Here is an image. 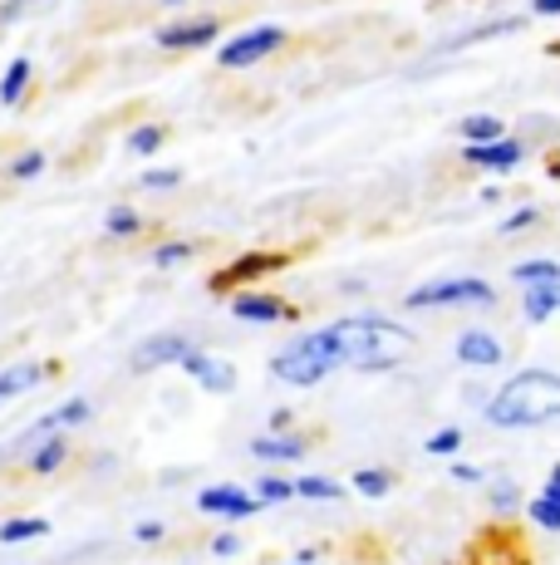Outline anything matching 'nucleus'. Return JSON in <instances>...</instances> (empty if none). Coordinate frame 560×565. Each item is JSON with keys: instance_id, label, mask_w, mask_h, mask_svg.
<instances>
[{"instance_id": "c85d7f7f", "label": "nucleus", "mask_w": 560, "mask_h": 565, "mask_svg": "<svg viewBox=\"0 0 560 565\" xmlns=\"http://www.w3.org/2000/svg\"><path fill=\"white\" fill-rule=\"evenodd\" d=\"M158 148H163V128H133V134H128V153H158Z\"/></svg>"}, {"instance_id": "a19ab883", "label": "nucleus", "mask_w": 560, "mask_h": 565, "mask_svg": "<svg viewBox=\"0 0 560 565\" xmlns=\"http://www.w3.org/2000/svg\"><path fill=\"white\" fill-rule=\"evenodd\" d=\"M551 54H560V40H556V45H551Z\"/></svg>"}, {"instance_id": "5701e85b", "label": "nucleus", "mask_w": 560, "mask_h": 565, "mask_svg": "<svg viewBox=\"0 0 560 565\" xmlns=\"http://www.w3.org/2000/svg\"><path fill=\"white\" fill-rule=\"evenodd\" d=\"M25 84H30V60H10L6 79H0V104H20Z\"/></svg>"}, {"instance_id": "58836bf2", "label": "nucleus", "mask_w": 560, "mask_h": 565, "mask_svg": "<svg viewBox=\"0 0 560 565\" xmlns=\"http://www.w3.org/2000/svg\"><path fill=\"white\" fill-rule=\"evenodd\" d=\"M290 428V408H276L271 413V433H286Z\"/></svg>"}, {"instance_id": "a211bd4d", "label": "nucleus", "mask_w": 560, "mask_h": 565, "mask_svg": "<svg viewBox=\"0 0 560 565\" xmlns=\"http://www.w3.org/2000/svg\"><path fill=\"white\" fill-rule=\"evenodd\" d=\"M64 462H69V438H60V433H55V438H45V443L35 448V458H30V472H35V477H50V472H60Z\"/></svg>"}, {"instance_id": "a878e982", "label": "nucleus", "mask_w": 560, "mask_h": 565, "mask_svg": "<svg viewBox=\"0 0 560 565\" xmlns=\"http://www.w3.org/2000/svg\"><path fill=\"white\" fill-rule=\"evenodd\" d=\"M40 172H45V153H40V148H30V153H20L15 162H10L6 178L10 182H30V178H40Z\"/></svg>"}, {"instance_id": "f3484780", "label": "nucleus", "mask_w": 560, "mask_h": 565, "mask_svg": "<svg viewBox=\"0 0 560 565\" xmlns=\"http://www.w3.org/2000/svg\"><path fill=\"white\" fill-rule=\"evenodd\" d=\"M40 379H45V369H40V364H10L6 374H0V404H6V398L30 394Z\"/></svg>"}, {"instance_id": "7c9ffc66", "label": "nucleus", "mask_w": 560, "mask_h": 565, "mask_svg": "<svg viewBox=\"0 0 560 565\" xmlns=\"http://www.w3.org/2000/svg\"><path fill=\"white\" fill-rule=\"evenodd\" d=\"M182 260H192V246L187 242H168V246H158V252H153V266L158 270H172V266H182Z\"/></svg>"}, {"instance_id": "f257e3e1", "label": "nucleus", "mask_w": 560, "mask_h": 565, "mask_svg": "<svg viewBox=\"0 0 560 565\" xmlns=\"http://www.w3.org/2000/svg\"><path fill=\"white\" fill-rule=\"evenodd\" d=\"M295 350H305L310 360H320L335 374V369H369V374H384V369H398L413 354V334L403 324L384 320V315H349V320H335L315 334H300L290 340Z\"/></svg>"}, {"instance_id": "c9c22d12", "label": "nucleus", "mask_w": 560, "mask_h": 565, "mask_svg": "<svg viewBox=\"0 0 560 565\" xmlns=\"http://www.w3.org/2000/svg\"><path fill=\"white\" fill-rule=\"evenodd\" d=\"M212 551H217V556H236V551H241V541H236L231 531H226V536H217V541H212Z\"/></svg>"}, {"instance_id": "72a5a7b5", "label": "nucleus", "mask_w": 560, "mask_h": 565, "mask_svg": "<svg viewBox=\"0 0 560 565\" xmlns=\"http://www.w3.org/2000/svg\"><path fill=\"white\" fill-rule=\"evenodd\" d=\"M516 502H521V497H516L511 482H497V487H492V507H497V512H511Z\"/></svg>"}, {"instance_id": "cd10ccee", "label": "nucleus", "mask_w": 560, "mask_h": 565, "mask_svg": "<svg viewBox=\"0 0 560 565\" xmlns=\"http://www.w3.org/2000/svg\"><path fill=\"white\" fill-rule=\"evenodd\" d=\"M526 512H531V521L541 531H560V502H556V497H536Z\"/></svg>"}, {"instance_id": "6e6552de", "label": "nucleus", "mask_w": 560, "mask_h": 565, "mask_svg": "<svg viewBox=\"0 0 560 565\" xmlns=\"http://www.w3.org/2000/svg\"><path fill=\"white\" fill-rule=\"evenodd\" d=\"M192 350H197V340H187V334H153V340H143V344L133 350V369L182 364Z\"/></svg>"}, {"instance_id": "f8f14e48", "label": "nucleus", "mask_w": 560, "mask_h": 565, "mask_svg": "<svg viewBox=\"0 0 560 565\" xmlns=\"http://www.w3.org/2000/svg\"><path fill=\"white\" fill-rule=\"evenodd\" d=\"M231 315L236 320H246V324H276V320H290V310L280 296H261V290H246V296H236L231 300Z\"/></svg>"}, {"instance_id": "aec40b11", "label": "nucleus", "mask_w": 560, "mask_h": 565, "mask_svg": "<svg viewBox=\"0 0 560 565\" xmlns=\"http://www.w3.org/2000/svg\"><path fill=\"white\" fill-rule=\"evenodd\" d=\"M50 531V521L45 516H15V521H6L0 526V546H20V541H40Z\"/></svg>"}, {"instance_id": "0eeeda50", "label": "nucleus", "mask_w": 560, "mask_h": 565, "mask_svg": "<svg viewBox=\"0 0 560 565\" xmlns=\"http://www.w3.org/2000/svg\"><path fill=\"white\" fill-rule=\"evenodd\" d=\"M217 35H222V20L202 15V20H172V25H163L153 40L163 50H207Z\"/></svg>"}, {"instance_id": "4c0bfd02", "label": "nucleus", "mask_w": 560, "mask_h": 565, "mask_svg": "<svg viewBox=\"0 0 560 565\" xmlns=\"http://www.w3.org/2000/svg\"><path fill=\"white\" fill-rule=\"evenodd\" d=\"M541 497H556V502H560V462L551 467V477H546V487H541Z\"/></svg>"}, {"instance_id": "423d86ee", "label": "nucleus", "mask_w": 560, "mask_h": 565, "mask_svg": "<svg viewBox=\"0 0 560 565\" xmlns=\"http://www.w3.org/2000/svg\"><path fill=\"white\" fill-rule=\"evenodd\" d=\"M197 507H202V512H212V516H226V521H246V516L261 512V497H251L246 487L217 482V487H202Z\"/></svg>"}, {"instance_id": "6ab92c4d", "label": "nucleus", "mask_w": 560, "mask_h": 565, "mask_svg": "<svg viewBox=\"0 0 560 565\" xmlns=\"http://www.w3.org/2000/svg\"><path fill=\"white\" fill-rule=\"evenodd\" d=\"M457 134L467 138V143H497V138H506V128H502V118H492V114H472L457 124Z\"/></svg>"}, {"instance_id": "473e14b6", "label": "nucleus", "mask_w": 560, "mask_h": 565, "mask_svg": "<svg viewBox=\"0 0 560 565\" xmlns=\"http://www.w3.org/2000/svg\"><path fill=\"white\" fill-rule=\"evenodd\" d=\"M536 216H541L536 206H521L516 216H506V222H502V236H511V232H526V226H536Z\"/></svg>"}, {"instance_id": "39448f33", "label": "nucleus", "mask_w": 560, "mask_h": 565, "mask_svg": "<svg viewBox=\"0 0 560 565\" xmlns=\"http://www.w3.org/2000/svg\"><path fill=\"white\" fill-rule=\"evenodd\" d=\"M290 256H280V252H246V256H236L231 266H222L217 276L207 280L217 296H231V290H246L251 280H261V276H271V270H280Z\"/></svg>"}, {"instance_id": "2f4dec72", "label": "nucleus", "mask_w": 560, "mask_h": 565, "mask_svg": "<svg viewBox=\"0 0 560 565\" xmlns=\"http://www.w3.org/2000/svg\"><path fill=\"white\" fill-rule=\"evenodd\" d=\"M138 182H143L148 192H172V188H177V182H182V172H177V168H148Z\"/></svg>"}, {"instance_id": "9b49d317", "label": "nucleus", "mask_w": 560, "mask_h": 565, "mask_svg": "<svg viewBox=\"0 0 560 565\" xmlns=\"http://www.w3.org/2000/svg\"><path fill=\"white\" fill-rule=\"evenodd\" d=\"M462 158H467L472 168L511 172V168H521L526 148H521V138H497V143H467V148H462Z\"/></svg>"}, {"instance_id": "393cba45", "label": "nucleus", "mask_w": 560, "mask_h": 565, "mask_svg": "<svg viewBox=\"0 0 560 565\" xmlns=\"http://www.w3.org/2000/svg\"><path fill=\"white\" fill-rule=\"evenodd\" d=\"M104 232L109 236H138L143 232V216H138L133 206H114V212L104 216Z\"/></svg>"}, {"instance_id": "37998d69", "label": "nucleus", "mask_w": 560, "mask_h": 565, "mask_svg": "<svg viewBox=\"0 0 560 565\" xmlns=\"http://www.w3.org/2000/svg\"><path fill=\"white\" fill-rule=\"evenodd\" d=\"M168 6H182V0H168Z\"/></svg>"}, {"instance_id": "dca6fc26", "label": "nucleus", "mask_w": 560, "mask_h": 565, "mask_svg": "<svg viewBox=\"0 0 560 565\" xmlns=\"http://www.w3.org/2000/svg\"><path fill=\"white\" fill-rule=\"evenodd\" d=\"M521 310H526V320H531V324L551 320V315L560 310V280H556V286H526Z\"/></svg>"}, {"instance_id": "20e7f679", "label": "nucleus", "mask_w": 560, "mask_h": 565, "mask_svg": "<svg viewBox=\"0 0 560 565\" xmlns=\"http://www.w3.org/2000/svg\"><path fill=\"white\" fill-rule=\"evenodd\" d=\"M286 45V30L280 25H256V30H241V35H231L226 45L217 50L222 70H246V64H261L266 54H276Z\"/></svg>"}, {"instance_id": "f03ea898", "label": "nucleus", "mask_w": 560, "mask_h": 565, "mask_svg": "<svg viewBox=\"0 0 560 565\" xmlns=\"http://www.w3.org/2000/svg\"><path fill=\"white\" fill-rule=\"evenodd\" d=\"M560 418V374L556 369H521L487 398L492 428H541Z\"/></svg>"}, {"instance_id": "f704fd0d", "label": "nucleus", "mask_w": 560, "mask_h": 565, "mask_svg": "<svg viewBox=\"0 0 560 565\" xmlns=\"http://www.w3.org/2000/svg\"><path fill=\"white\" fill-rule=\"evenodd\" d=\"M452 477H457V482H482V467H472V462H452Z\"/></svg>"}, {"instance_id": "4be33fe9", "label": "nucleus", "mask_w": 560, "mask_h": 565, "mask_svg": "<svg viewBox=\"0 0 560 565\" xmlns=\"http://www.w3.org/2000/svg\"><path fill=\"white\" fill-rule=\"evenodd\" d=\"M354 492L359 497H389V487H394V477L384 472V467H359V472H354Z\"/></svg>"}, {"instance_id": "1a4fd4ad", "label": "nucleus", "mask_w": 560, "mask_h": 565, "mask_svg": "<svg viewBox=\"0 0 560 565\" xmlns=\"http://www.w3.org/2000/svg\"><path fill=\"white\" fill-rule=\"evenodd\" d=\"M177 369H182L187 379H197V384L207 388V394H231V388H236V369H231V364H222V360H212V354L202 350V344H197V350H192Z\"/></svg>"}, {"instance_id": "bb28decb", "label": "nucleus", "mask_w": 560, "mask_h": 565, "mask_svg": "<svg viewBox=\"0 0 560 565\" xmlns=\"http://www.w3.org/2000/svg\"><path fill=\"white\" fill-rule=\"evenodd\" d=\"M251 492L261 497V507H276V502H290V497H295V487H290L286 477H261Z\"/></svg>"}, {"instance_id": "b1692460", "label": "nucleus", "mask_w": 560, "mask_h": 565, "mask_svg": "<svg viewBox=\"0 0 560 565\" xmlns=\"http://www.w3.org/2000/svg\"><path fill=\"white\" fill-rule=\"evenodd\" d=\"M295 497H305V502H335V497H344V487L330 482V477H300Z\"/></svg>"}, {"instance_id": "4468645a", "label": "nucleus", "mask_w": 560, "mask_h": 565, "mask_svg": "<svg viewBox=\"0 0 560 565\" xmlns=\"http://www.w3.org/2000/svg\"><path fill=\"white\" fill-rule=\"evenodd\" d=\"M84 418H89V404H84V398H69V404H60L50 418H40L35 428L25 433V443H45V438H55V428H79Z\"/></svg>"}, {"instance_id": "7ed1b4c3", "label": "nucleus", "mask_w": 560, "mask_h": 565, "mask_svg": "<svg viewBox=\"0 0 560 565\" xmlns=\"http://www.w3.org/2000/svg\"><path fill=\"white\" fill-rule=\"evenodd\" d=\"M448 306H497V290L477 276H457V280H433L403 296V310H448Z\"/></svg>"}, {"instance_id": "79ce46f5", "label": "nucleus", "mask_w": 560, "mask_h": 565, "mask_svg": "<svg viewBox=\"0 0 560 565\" xmlns=\"http://www.w3.org/2000/svg\"><path fill=\"white\" fill-rule=\"evenodd\" d=\"M286 565H305V561H286Z\"/></svg>"}, {"instance_id": "412c9836", "label": "nucleus", "mask_w": 560, "mask_h": 565, "mask_svg": "<svg viewBox=\"0 0 560 565\" xmlns=\"http://www.w3.org/2000/svg\"><path fill=\"white\" fill-rule=\"evenodd\" d=\"M511 276L521 280V286H556V280H560V266L541 256V260H521V266H516Z\"/></svg>"}, {"instance_id": "c756f323", "label": "nucleus", "mask_w": 560, "mask_h": 565, "mask_svg": "<svg viewBox=\"0 0 560 565\" xmlns=\"http://www.w3.org/2000/svg\"><path fill=\"white\" fill-rule=\"evenodd\" d=\"M457 448H462V428H443L423 443V452H433V458H452Z\"/></svg>"}, {"instance_id": "9d476101", "label": "nucleus", "mask_w": 560, "mask_h": 565, "mask_svg": "<svg viewBox=\"0 0 560 565\" xmlns=\"http://www.w3.org/2000/svg\"><path fill=\"white\" fill-rule=\"evenodd\" d=\"M271 374L280 379V384H295V388H310V384H320V379L330 374L320 360H310L305 350H295V344H286V350L271 360Z\"/></svg>"}, {"instance_id": "ea45409f", "label": "nucleus", "mask_w": 560, "mask_h": 565, "mask_svg": "<svg viewBox=\"0 0 560 565\" xmlns=\"http://www.w3.org/2000/svg\"><path fill=\"white\" fill-rule=\"evenodd\" d=\"M536 15H560V0H536Z\"/></svg>"}, {"instance_id": "2eb2a0df", "label": "nucleus", "mask_w": 560, "mask_h": 565, "mask_svg": "<svg viewBox=\"0 0 560 565\" xmlns=\"http://www.w3.org/2000/svg\"><path fill=\"white\" fill-rule=\"evenodd\" d=\"M251 458L261 462H295L305 458V438H280V433H261V438H251Z\"/></svg>"}, {"instance_id": "ddd939ff", "label": "nucleus", "mask_w": 560, "mask_h": 565, "mask_svg": "<svg viewBox=\"0 0 560 565\" xmlns=\"http://www.w3.org/2000/svg\"><path fill=\"white\" fill-rule=\"evenodd\" d=\"M457 360L472 369H497L502 364V340L487 330H462L457 334Z\"/></svg>"}, {"instance_id": "e433bc0d", "label": "nucleus", "mask_w": 560, "mask_h": 565, "mask_svg": "<svg viewBox=\"0 0 560 565\" xmlns=\"http://www.w3.org/2000/svg\"><path fill=\"white\" fill-rule=\"evenodd\" d=\"M133 536H138V541H163V526H158V521H143Z\"/></svg>"}]
</instances>
